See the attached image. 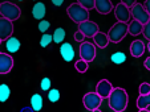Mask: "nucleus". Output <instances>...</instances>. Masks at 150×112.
<instances>
[{"instance_id":"f257e3e1","label":"nucleus","mask_w":150,"mask_h":112,"mask_svg":"<svg viewBox=\"0 0 150 112\" xmlns=\"http://www.w3.org/2000/svg\"><path fill=\"white\" fill-rule=\"evenodd\" d=\"M108 104L114 112H122L129 104V95L122 87H114L108 98Z\"/></svg>"},{"instance_id":"f03ea898","label":"nucleus","mask_w":150,"mask_h":112,"mask_svg":"<svg viewBox=\"0 0 150 112\" xmlns=\"http://www.w3.org/2000/svg\"><path fill=\"white\" fill-rule=\"evenodd\" d=\"M129 33V22H122V21H117L110 29H109V40L110 42L118 44L122 40L126 37V34Z\"/></svg>"},{"instance_id":"7ed1b4c3","label":"nucleus","mask_w":150,"mask_h":112,"mask_svg":"<svg viewBox=\"0 0 150 112\" xmlns=\"http://www.w3.org/2000/svg\"><path fill=\"white\" fill-rule=\"evenodd\" d=\"M67 13L71 17V20H73L77 24L85 21V20H89V11L79 3H72L67 8Z\"/></svg>"},{"instance_id":"20e7f679","label":"nucleus","mask_w":150,"mask_h":112,"mask_svg":"<svg viewBox=\"0 0 150 112\" xmlns=\"http://www.w3.org/2000/svg\"><path fill=\"white\" fill-rule=\"evenodd\" d=\"M21 15V9L11 1H3L0 4V16L6 17L11 21H16Z\"/></svg>"},{"instance_id":"39448f33","label":"nucleus","mask_w":150,"mask_h":112,"mask_svg":"<svg viewBox=\"0 0 150 112\" xmlns=\"http://www.w3.org/2000/svg\"><path fill=\"white\" fill-rule=\"evenodd\" d=\"M102 96H100L96 91H92V93H86L82 98V104L86 109L89 111H98L100 107L102 104Z\"/></svg>"},{"instance_id":"423d86ee","label":"nucleus","mask_w":150,"mask_h":112,"mask_svg":"<svg viewBox=\"0 0 150 112\" xmlns=\"http://www.w3.org/2000/svg\"><path fill=\"white\" fill-rule=\"evenodd\" d=\"M80 58L85 59L86 62H92L94 58H96V45L92 44V42H81L80 45Z\"/></svg>"},{"instance_id":"0eeeda50","label":"nucleus","mask_w":150,"mask_h":112,"mask_svg":"<svg viewBox=\"0 0 150 112\" xmlns=\"http://www.w3.org/2000/svg\"><path fill=\"white\" fill-rule=\"evenodd\" d=\"M130 12H132V17H133L134 20H138V21L142 22V24H146V22L150 20V15H149V12L146 11L144 4L136 3L130 8Z\"/></svg>"},{"instance_id":"6e6552de","label":"nucleus","mask_w":150,"mask_h":112,"mask_svg":"<svg viewBox=\"0 0 150 112\" xmlns=\"http://www.w3.org/2000/svg\"><path fill=\"white\" fill-rule=\"evenodd\" d=\"M114 16H116L117 21H122V22H129L133 17H132V12L130 8L127 6H125L124 3H118L114 7Z\"/></svg>"},{"instance_id":"1a4fd4ad","label":"nucleus","mask_w":150,"mask_h":112,"mask_svg":"<svg viewBox=\"0 0 150 112\" xmlns=\"http://www.w3.org/2000/svg\"><path fill=\"white\" fill-rule=\"evenodd\" d=\"M79 31H81L82 33L85 34V37L88 38H92L97 32L100 31L98 25H97L94 21H91V20H85V21L80 22L79 24Z\"/></svg>"},{"instance_id":"9d476101","label":"nucleus","mask_w":150,"mask_h":112,"mask_svg":"<svg viewBox=\"0 0 150 112\" xmlns=\"http://www.w3.org/2000/svg\"><path fill=\"white\" fill-rule=\"evenodd\" d=\"M13 33V21L6 19V17H0V38L7 40L12 36Z\"/></svg>"},{"instance_id":"9b49d317","label":"nucleus","mask_w":150,"mask_h":112,"mask_svg":"<svg viewBox=\"0 0 150 112\" xmlns=\"http://www.w3.org/2000/svg\"><path fill=\"white\" fill-rule=\"evenodd\" d=\"M113 88H114L113 84H112L108 79H101L96 86V93L98 94L100 96H102L104 99H108L110 93L113 91Z\"/></svg>"},{"instance_id":"f8f14e48","label":"nucleus","mask_w":150,"mask_h":112,"mask_svg":"<svg viewBox=\"0 0 150 112\" xmlns=\"http://www.w3.org/2000/svg\"><path fill=\"white\" fill-rule=\"evenodd\" d=\"M13 69V58L8 53H0V74H8Z\"/></svg>"},{"instance_id":"ddd939ff","label":"nucleus","mask_w":150,"mask_h":112,"mask_svg":"<svg viewBox=\"0 0 150 112\" xmlns=\"http://www.w3.org/2000/svg\"><path fill=\"white\" fill-rule=\"evenodd\" d=\"M60 56L62 57V59L65 62H72L74 59V56H76L73 46L69 42H62L60 45Z\"/></svg>"},{"instance_id":"4468645a","label":"nucleus","mask_w":150,"mask_h":112,"mask_svg":"<svg viewBox=\"0 0 150 112\" xmlns=\"http://www.w3.org/2000/svg\"><path fill=\"white\" fill-rule=\"evenodd\" d=\"M94 8L100 15H108L114 9L110 0H94Z\"/></svg>"},{"instance_id":"2eb2a0df","label":"nucleus","mask_w":150,"mask_h":112,"mask_svg":"<svg viewBox=\"0 0 150 112\" xmlns=\"http://www.w3.org/2000/svg\"><path fill=\"white\" fill-rule=\"evenodd\" d=\"M145 50H146V45L144 44V41L141 40H134L130 44V54L134 58H139L144 56Z\"/></svg>"},{"instance_id":"dca6fc26","label":"nucleus","mask_w":150,"mask_h":112,"mask_svg":"<svg viewBox=\"0 0 150 112\" xmlns=\"http://www.w3.org/2000/svg\"><path fill=\"white\" fill-rule=\"evenodd\" d=\"M93 42L96 46H98V48H106L109 45V42H110V40H109V36L106 33H104V32H97L96 34H94L93 37Z\"/></svg>"},{"instance_id":"f3484780","label":"nucleus","mask_w":150,"mask_h":112,"mask_svg":"<svg viewBox=\"0 0 150 112\" xmlns=\"http://www.w3.org/2000/svg\"><path fill=\"white\" fill-rule=\"evenodd\" d=\"M45 13H47V8H45V4L41 3V1H36V4L33 6L32 8V15L36 20H42L45 17Z\"/></svg>"},{"instance_id":"a211bd4d","label":"nucleus","mask_w":150,"mask_h":112,"mask_svg":"<svg viewBox=\"0 0 150 112\" xmlns=\"http://www.w3.org/2000/svg\"><path fill=\"white\" fill-rule=\"evenodd\" d=\"M142 31H144V24L142 22H139L138 20H130L129 21V34L130 36H138V34L142 33Z\"/></svg>"},{"instance_id":"6ab92c4d","label":"nucleus","mask_w":150,"mask_h":112,"mask_svg":"<svg viewBox=\"0 0 150 112\" xmlns=\"http://www.w3.org/2000/svg\"><path fill=\"white\" fill-rule=\"evenodd\" d=\"M20 41H19V38H16V37H9V38H7L6 40V49H7V51L8 53H16V51H19V49H20Z\"/></svg>"},{"instance_id":"aec40b11","label":"nucleus","mask_w":150,"mask_h":112,"mask_svg":"<svg viewBox=\"0 0 150 112\" xmlns=\"http://www.w3.org/2000/svg\"><path fill=\"white\" fill-rule=\"evenodd\" d=\"M150 107V93L146 94V95H141L137 98V108L139 111H149Z\"/></svg>"},{"instance_id":"412c9836","label":"nucleus","mask_w":150,"mask_h":112,"mask_svg":"<svg viewBox=\"0 0 150 112\" xmlns=\"http://www.w3.org/2000/svg\"><path fill=\"white\" fill-rule=\"evenodd\" d=\"M67 37V32L64 28H56L53 32V42H56V44H60L61 45L62 42H64V40H65Z\"/></svg>"},{"instance_id":"4be33fe9","label":"nucleus","mask_w":150,"mask_h":112,"mask_svg":"<svg viewBox=\"0 0 150 112\" xmlns=\"http://www.w3.org/2000/svg\"><path fill=\"white\" fill-rule=\"evenodd\" d=\"M31 107L33 111H40L42 108V96L40 94H33L31 98Z\"/></svg>"},{"instance_id":"5701e85b","label":"nucleus","mask_w":150,"mask_h":112,"mask_svg":"<svg viewBox=\"0 0 150 112\" xmlns=\"http://www.w3.org/2000/svg\"><path fill=\"white\" fill-rule=\"evenodd\" d=\"M9 96H11V88L8 87V84H6V83L0 84V102L1 103L7 102Z\"/></svg>"},{"instance_id":"b1692460","label":"nucleus","mask_w":150,"mask_h":112,"mask_svg":"<svg viewBox=\"0 0 150 112\" xmlns=\"http://www.w3.org/2000/svg\"><path fill=\"white\" fill-rule=\"evenodd\" d=\"M110 61L116 65H122L126 61V54L122 53V51H116L110 56Z\"/></svg>"},{"instance_id":"393cba45","label":"nucleus","mask_w":150,"mask_h":112,"mask_svg":"<svg viewBox=\"0 0 150 112\" xmlns=\"http://www.w3.org/2000/svg\"><path fill=\"white\" fill-rule=\"evenodd\" d=\"M74 66H76V70L79 71V73L84 74V73H86V71H88V69H89V62H86L85 59L80 58L79 61H76Z\"/></svg>"},{"instance_id":"a878e982","label":"nucleus","mask_w":150,"mask_h":112,"mask_svg":"<svg viewBox=\"0 0 150 112\" xmlns=\"http://www.w3.org/2000/svg\"><path fill=\"white\" fill-rule=\"evenodd\" d=\"M53 41V34H49V33H44L40 40V46L41 48H47L51 45V42Z\"/></svg>"},{"instance_id":"bb28decb","label":"nucleus","mask_w":150,"mask_h":112,"mask_svg":"<svg viewBox=\"0 0 150 112\" xmlns=\"http://www.w3.org/2000/svg\"><path fill=\"white\" fill-rule=\"evenodd\" d=\"M60 91L57 88H51L48 91V100L52 102V103H56V102L60 100Z\"/></svg>"},{"instance_id":"cd10ccee","label":"nucleus","mask_w":150,"mask_h":112,"mask_svg":"<svg viewBox=\"0 0 150 112\" xmlns=\"http://www.w3.org/2000/svg\"><path fill=\"white\" fill-rule=\"evenodd\" d=\"M37 28H39V31L41 32V33H47V31L51 28V22H49L48 20L42 19L39 21V26H37Z\"/></svg>"},{"instance_id":"c85d7f7f","label":"nucleus","mask_w":150,"mask_h":112,"mask_svg":"<svg viewBox=\"0 0 150 112\" xmlns=\"http://www.w3.org/2000/svg\"><path fill=\"white\" fill-rule=\"evenodd\" d=\"M51 86H52V82H51V79L47 78V77L42 78L41 82H40V87H41L42 91H49V90H51Z\"/></svg>"},{"instance_id":"c756f323","label":"nucleus","mask_w":150,"mask_h":112,"mask_svg":"<svg viewBox=\"0 0 150 112\" xmlns=\"http://www.w3.org/2000/svg\"><path fill=\"white\" fill-rule=\"evenodd\" d=\"M77 3L81 4V6L84 7V8H86L88 11L94 8V0H77Z\"/></svg>"},{"instance_id":"7c9ffc66","label":"nucleus","mask_w":150,"mask_h":112,"mask_svg":"<svg viewBox=\"0 0 150 112\" xmlns=\"http://www.w3.org/2000/svg\"><path fill=\"white\" fill-rule=\"evenodd\" d=\"M150 93V83L147 82H144V83L139 84V94L141 95H146V94Z\"/></svg>"},{"instance_id":"2f4dec72","label":"nucleus","mask_w":150,"mask_h":112,"mask_svg":"<svg viewBox=\"0 0 150 112\" xmlns=\"http://www.w3.org/2000/svg\"><path fill=\"white\" fill-rule=\"evenodd\" d=\"M142 34H144L145 38H147V41H150V20L144 24V31H142Z\"/></svg>"},{"instance_id":"473e14b6","label":"nucleus","mask_w":150,"mask_h":112,"mask_svg":"<svg viewBox=\"0 0 150 112\" xmlns=\"http://www.w3.org/2000/svg\"><path fill=\"white\" fill-rule=\"evenodd\" d=\"M73 38L76 40L77 42H80V44H81V42H84V41H85V38H86V37H85V34L82 33L81 31H77L76 33L73 34Z\"/></svg>"},{"instance_id":"72a5a7b5","label":"nucleus","mask_w":150,"mask_h":112,"mask_svg":"<svg viewBox=\"0 0 150 112\" xmlns=\"http://www.w3.org/2000/svg\"><path fill=\"white\" fill-rule=\"evenodd\" d=\"M121 3H124L125 6H127L129 8H132V7L137 3V0H121Z\"/></svg>"},{"instance_id":"f704fd0d","label":"nucleus","mask_w":150,"mask_h":112,"mask_svg":"<svg viewBox=\"0 0 150 112\" xmlns=\"http://www.w3.org/2000/svg\"><path fill=\"white\" fill-rule=\"evenodd\" d=\"M64 1H65V0H52V4H53L54 7H60V6H62Z\"/></svg>"},{"instance_id":"c9c22d12","label":"nucleus","mask_w":150,"mask_h":112,"mask_svg":"<svg viewBox=\"0 0 150 112\" xmlns=\"http://www.w3.org/2000/svg\"><path fill=\"white\" fill-rule=\"evenodd\" d=\"M144 66H145V69H146V70H149V71H150V57H149V58L145 59Z\"/></svg>"},{"instance_id":"e433bc0d","label":"nucleus","mask_w":150,"mask_h":112,"mask_svg":"<svg viewBox=\"0 0 150 112\" xmlns=\"http://www.w3.org/2000/svg\"><path fill=\"white\" fill-rule=\"evenodd\" d=\"M144 6H145V8H146V11L149 12V15H150V0H145Z\"/></svg>"},{"instance_id":"4c0bfd02","label":"nucleus","mask_w":150,"mask_h":112,"mask_svg":"<svg viewBox=\"0 0 150 112\" xmlns=\"http://www.w3.org/2000/svg\"><path fill=\"white\" fill-rule=\"evenodd\" d=\"M27 111H33V108L32 107H25V108L21 109V112H27Z\"/></svg>"},{"instance_id":"58836bf2","label":"nucleus","mask_w":150,"mask_h":112,"mask_svg":"<svg viewBox=\"0 0 150 112\" xmlns=\"http://www.w3.org/2000/svg\"><path fill=\"white\" fill-rule=\"evenodd\" d=\"M146 49H147V50H149V53H150V41L147 42V46H146Z\"/></svg>"},{"instance_id":"ea45409f","label":"nucleus","mask_w":150,"mask_h":112,"mask_svg":"<svg viewBox=\"0 0 150 112\" xmlns=\"http://www.w3.org/2000/svg\"><path fill=\"white\" fill-rule=\"evenodd\" d=\"M1 42H3V40H1V38H0V44H1Z\"/></svg>"},{"instance_id":"a19ab883","label":"nucleus","mask_w":150,"mask_h":112,"mask_svg":"<svg viewBox=\"0 0 150 112\" xmlns=\"http://www.w3.org/2000/svg\"><path fill=\"white\" fill-rule=\"evenodd\" d=\"M17 1H24V0H17Z\"/></svg>"},{"instance_id":"79ce46f5","label":"nucleus","mask_w":150,"mask_h":112,"mask_svg":"<svg viewBox=\"0 0 150 112\" xmlns=\"http://www.w3.org/2000/svg\"><path fill=\"white\" fill-rule=\"evenodd\" d=\"M33 1H39V0H33Z\"/></svg>"}]
</instances>
